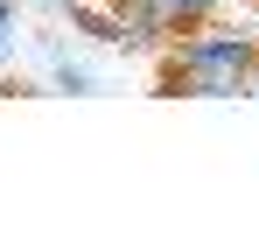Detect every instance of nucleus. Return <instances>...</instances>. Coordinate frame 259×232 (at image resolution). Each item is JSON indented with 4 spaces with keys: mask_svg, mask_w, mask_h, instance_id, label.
Masks as SVG:
<instances>
[{
    "mask_svg": "<svg viewBox=\"0 0 259 232\" xmlns=\"http://www.w3.org/2000/svg\"><path fill=\"white\" fill-rule=\"evenodd\" d=\"M252 36H238V28H210V21H196V28H182L168 43V63H161V92H189V98H238V78H245V63H252Z\"/></svg>",
    "mask_w": 259,
    "mask_h": 232,
    "instance_id": "f257e3e1",
    "label": "nucleus"
},
{
    "mask_svg": "<svg viewBox=\"0 0 259 232\" xmlns=\"http://www.w3.org/2000/svg\"><path fill=\"white\" fill-rule=\"evenodd\" d=\"M210 7H217V0H154V14L168 21V36H175V28H196V21H210Z\"/></svg>",
    "mask_w": 259,
    "mask_h": 232,
    "instance_id": "f03ea898",
    "label": "nucleus"
},
{
    "mask_svg": "<svg viewBox=\"0 0 259 232\" xmlns=\"http://www.w3.org/2000/svg\"><path fill=\"white\" fill-rule=\"evenodd\" d=\"M70 21L84 28V36H98V43H112V49H126V36H119V14H98V7H70Z\"/></svg>",
    "mask_w": 259,
    "mask_h": 232,
    "instance_id": "7ed1b4c3",
    "label": "nucleus"
},
{
    "mask_svg": "<svg viewBox=\"0 0 259 232\" xmlns=\"http://www.w3.org/2000/svg\"><path fill=\"white\" fill-rule=\"evenodd\" d=\"M7 56H14V0H0V71H7Z\"/></svg>",
    "mask_w": 259,
    "mask_h": 232,
    "instance_id": "20e7f679",
    "label": "nucleus"
},
{
    "mask_svg": "<svg viewBox=\"0 0 259 232\" xmlns=\"http://www.w3.org/2000/svg\"><path fill=\"white\" fill-rule=\"evenodd\" d=\"M56 85H63V92H91V71H77V63L56 56Z\"/></svg>",
    "mask_w": 259,
    "mask_h": 232,
    "instance_id": "39448f33",
    "label": "nucleus"
},
{
    "mask_svg": "<svg viewBox=\"0 0 259 232\" xmlns=\"http://www.w3.org/2000/svg\"><path fill=\"white\" fill-rule=\"evenodd\" d=\"M238 92H245V98H259V49H252V63H245V78H238Z\"/></svg>",
    "mask_w": 259,
    "mask_h": 232,
    "instance_id": "423d86ee",
    "label": "nucleus"
}]
</instances>
